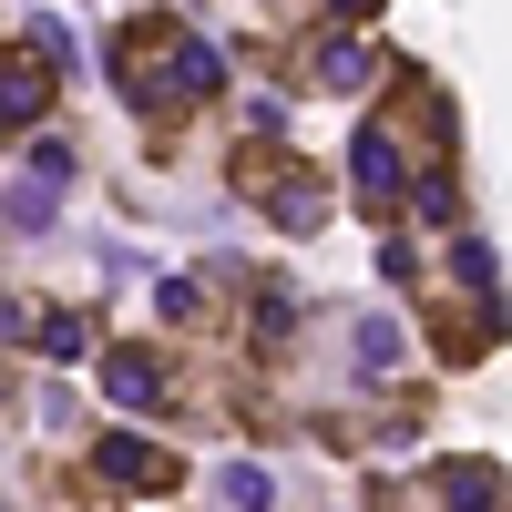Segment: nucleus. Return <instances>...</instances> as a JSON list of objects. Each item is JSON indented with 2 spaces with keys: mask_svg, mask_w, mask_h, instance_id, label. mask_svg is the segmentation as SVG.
<instances>
[{
  "mask_svg": "<svg viewBox=\"0 0 512 512\" xmlns=\"http://www.w3.org/2000/svg\"><path fill=\"white\" fill-rule=\"evenodd\" d=\"M113 62H123V93H134L144 123H175V113H195V103L226 82L216 41H195V31H175V21H134V31L113 41Z\"/></svg>",
  "mask_w": 512,
  "mask_h": 512,
  "instance_id": "1",
  "label": "nucleus"
},
{
  "mask_svg": "<svg viewBox=\"0 0 512 512\" xmlns=\"http://www.w3.org/2000/svg\"><path fill=\"white\" fill-rule=\"evenodd\" d=\"M441 502H451V512H502V472H492V461H451V472H441Z\"/></svg>",
  "mask_w": 512,
  "mask_h": 512,
  "instance_id": "7",
  "label": "nucleus"
},
{
  "mask_svg": "<svg viewBox=\"0 0 512 512\" xmlns=\"http://www.w3.org/2000/svg\"><path fill=\"white\" fill-rule=\"evenodd\" d=\"M41 103H52V62L31 52H0V123H41Z\"/></svg>",
  "mask_w": 512,
  "mask_h": 512,
  "instance_id": "6",
  "label": "nucleus"
},
{
  "mask_svg": "<svg viewBox=\"0 0 512 512\" xmlns=\"http://www.w3.org/2000/svg\"><path fill=\"white\" fill-rule=\"evenodd\" d=\"M236 195H246V205H267L287 236H318V216H328L318 175H308L287 144H246V154H236Z\"/></svg>",
  "mask_w": 512,
  "mask_h": 512,
  "instance_id": "2",
  "label": "nucleus"
},
{
  "mask_svg": "<svg viewBox=\"0 0 512 512\" xmlns=\"http://www.w3.org/2000/svg\"><path fill=\"white\" fill-rule=\"evenodd\" d=\"M175 451H154L144 431H103L93 441V492H175Z\"/></svg>",
  "mask_w": 512,
  "mask_h": 512,
  "instance_id": "3",
  "label": "nucleus"
},
{
  "mask_svg": "<svg viewBox=\"0 0 512 512\" xmlns=\"http://www.w3.org/2000/svg\"><path fill=\"white\" fill-rule=\"evenodd\" d=\"M318 82H328V93H359V82H369V52H359V41H328V52H318Z\"/></svg>",
  "mask_w": 512,
  "mask_h": 512,
  "instance_id": "10",
  "label": "nucleus"
},
{
  "mask_svg": "<svg viewBox=\"0 0 512 512\" xmlns=\"http://www.w3.org/2000/svg\"><path fill=\"white\" fill-rule=\"evenodd\" d=\"M226 502L236 512H267L277 502V472H267V461H226Z\"/></svg>",
  "mask_w": 512,
  "mask_h": 512,
  "instance_id": "9",
  "label": "nucleus"
},
{
  "mask_svg": "<svg viewBox=\"0 0 512 512\" xmlns=\"http://www.w3.org/2000/svg\"><path fill=\"white\" fill-rule=\"evenodd\" d=\"M400 195H410V134L400 123H359V205L390 216Z\"/></svg>",
  "mask_w": 512,
  "mask_h": 512,
  "instance_id": "4",
  "label": "nucleus"
},
{
  "mask_svg": "<svg viewBox=\"0 0 512 512\" xmlns=\"http://www.w3.org/2000/svg\"><path fill=\"white\" fill-rule=\"evenodd\" d=\"M103 400L113 410H164V359H144V349H103Z\"/></svg>",
  "mask_w": 512,
  "mask_h": 512,
  "instance_id": "5",
  "label": "nucleus"
},
{
  "mask_svg": "<svg viewBox=\"0 0 512 512\" xmlns=\"http://www.w3.org/2000/svg\"><path fill=\"white\" fill-rule=\"evenodd\" d=\"M11 226H52V185H21L11 195Z\"/></svg>",
  "mask_w": 512,
  "mask_h": 512,
  "instance_id": "14",
  "label": "nucleus"
},
{
  "mask_svg": "<svg viewBox=\"0 0 512 512\" xmlns=\"http://www.w3.org/2000/svg\"><path fill=\"white\" fill-rule=\"evenodd\" d=\"M328 11H349V21H359V11H379V0H328Z\"/></svg>",
  "mask_w": 512,
  "mask_h": 512,
  "instance_id": "16",
  "label": "nucleus"
},
{
  "mask_svg": "<svg viewBox=\"0 0 512 512\" xmlns=\"http://www.w3.org/2000/svg\"><path fill=\"white\" fill-rule=\"evenodd\" d=\"M0 338H31V308H21V297H0Z\"/></svg>",
  "mask_w": 512,
  "mask_h": 512,
  "instance_id": "15",
  "label": "nucleus"
},
{
  "mask_svg": "<svg viewBox=\"0 0 512 512\" xmlns=\"http://www.w3.org/2000/svg\"><path fill=\"white\" fill-rule=\"evenodd\" d=\"M400 359V318H359V369H390Z\"/></svg>",
  "mask_w": 512,
  "mask_h": 512,
  "instance_id": "13",
  "label": "nucleus"
},
{
  "mask_svg": "<svg viewBox=\"0 0 512 512\" xmlns=\"http://www.w3.org/2000/svg\"><path fill=\"white\" fill-rule=\"evenodd\" d=\"M31 338H41V349H52L62 369H72L82 349H93V328H82V318H31Z\"/></svg>",
  "mask_w": 512,
  "mask_h": 512,
  "instance_id": "11",
  "label": "nucleus"
},
{
  "mask_svg": "<svg viewBox=\"0 0 512 512\" xmlns=\"http://www.w3.org/2000/svg\"><path fill=\"white\" fill-rule=\"evenodd\" d=\"M154 308L175 318V328H195V318H205V287H195V277H164V287H154Z\"/></svg>",
  "mask_w": 512,
  "mask_h": 512,
  "instance_id": "12",
  "label": "nucleus"
},
{
  "mask_svg": "<svg viewBox=\"0 0 512 512\" xmlns=\"http://www.w3.org/2000/svg\"><path fill=\"white\" fill-rule=\"evenodd\" d=\"M451 277L482 297V318H492V297H502V277H492V246L482 236H451Z\"/></svg>",
  "mask_w": 512,
  "mask_h": 512,
  "instance_id": "8",
  "label": "nucleus"
}]
</instances>
